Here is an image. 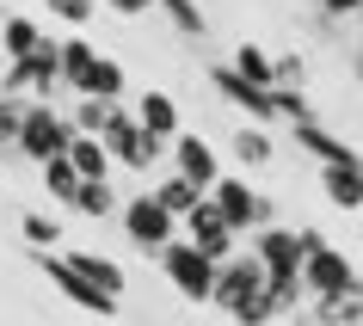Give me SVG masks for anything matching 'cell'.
<instances>
[{
	"instance_id": "6da1fadb",
	"label": "cell",
	"mask_w": 363,
	"mask_h": 326,
	"mask_svg": "<svg viewBox=\"0 0 363 326\" xmlns=\"http://www.w3.org/2000/svg\"><path fill=\"white\" fill-rule=\"evenodd\" d=\"M203 197L216 203V215H222L234 234H240V228H271V222H277V203H271V197H259L247 179H228V173H222Z\"/></svg>"
},
{
	"instance_id": "7a4b0ae2",
	"label": "cell",
	"mask_w": 363,
	"mask_h": 326,
	"mask_svg": "<svg viewBox=\"0 0 363 326\" xmlns=\"http://www.w3.org/2000/svg\"><path fill=\"white\" fill-rule=\"evenodd\" d=\"M68 142H74V123H68V117L56 111V105H25V117H19V142H13V148L19 154H31V160H56V154H68Z\"/></svg>"
},
{
	"instance_id": "3957f363",
	"label": "cell",
	"mask_w": 363,
	"mask_h": 326,
	"mask_svg": "<svg viewBox=\"0 0 363 326\" xmlns=\"http://www.w3.org/2000/svg\"><path fill=\"white\" fill-rule=\"evenodd\" d=\"M296 277H302V296L308 302H320V296H351V289H363V277H357V265L345 259L339 247H314L296 265Z\"/></svg>"
},
{
	"instance_id": "277c9868",
	"label": "cell",
	"mask_w": 363,
	"mask_h": 326,
	"mask_svg": "<svg viewBox=\"0 0 363 326\" xmlns=\"http://www.w3.org/2000/svg\"><path fill=\"white\" fill-rule=\"evenodd\" d=\"M160 271L172 277V289H179L185 302H210V289H216V259H203L191 240H167V247H160Z\"/></svg>"
},
{
	"instance_id": "5b68a950",
	"label": "cell",
	"mask_w": 363,
	"mask_h": 326,
	"mask_svg": "<svg viewBox=\"0 0 363 326\" xmlns=\"http://www.w3.org/2000/svg\"><path fill=\"white\" fill-rule=\"evenodd\" d=\"M62 86L56 74V38H43L31 56L6 62V80H0V99H19V93H43V105H50V93Z\"/></svg>"
},
{
	"instance_id": "8992f818",
	"label": "cell",
	"mask_w": 363,
	"mask_h": 326,
	"mask_svg": "<svg viewBox=\"0 0 363 326\" xmlns=\"http://www.w3.org/2000/svg\"><path fill=\"white\" fill-rule=\"evenodd\" d=\"M38 271L50 277V283H56V296H68V302H74V308H86V314H105V320H111L117 308H123L117 296H105L99 283H86V277H80V271L68 265L62 252H38Z\"/></svg>"
},
{
	"instance_id": "52a82bcc",
	"label": "cell",
	"mask_w": 363,
	"mask_h": 326,
	"mask_svg": "<svg viewBox=\"0 0 363 326\" xmlns=\"http://www.w3.org/2000/svg\"><path fill=\"white\" fill-rule=\"evenodd\" d=\"M99 148L111 154L117 167H130V173H148V167H154V154H148V142H142L135 111H117V105H111V117H105V130H99Z\"/></svg>"
},
{
	"instance_id": "ba28073f",
	"label": "cell",
	"mask_w": 363,
	"mask_h": 326,
	"mask_svg": "<svg viewBox=\"0 0 363 326\" xmlns=\"http://www.w3.org/2000/svg\"><path fill=\"white\" fill-rule=\"evenodd\" d=\"M172 228H179V222L154 203V191H142V197H130V203H123V234H130V247L160 252V247L172 240Z\"/></svg>"
},
{
	"instance_id": "9c48e42d",
	"label": "cell",
	"mask_w": 363,
	"mask_h": 326,
	"mask_svg": "<svg viewBox=\"0 0 363 326\" xmlns=\"http://www.w3.org/2000/svg\"><path fill=\"white\" fill-rule=\"evenodd\" d=\"M259 289H265V271H259V259H222V265H216V289H210V302L216 308H240V302H252V296H259Z\"/></svg>"
},
{
	"instance_id": "30bf717a",
	"label": "cell",
	"mask_w": 363,
	"mask_h": 326,
	"mask_svg": "<svg viewBox=\"0 0 363 326\" xmlns=\"http://www.w3.org/2000/svg\"><path fill=\"white\" fill-rule=\"evenodd\" d=\"M210 80H216V93L228 99V105H240V111H247L252 123H259V130H265V123H277V93H265V86L240 80V74L228 68V62H222V68H210Z\"/></svg>"
},
{
	"instance_id": "8fae6325",
	"label": "cell",
	"mask_w": 363,
	"mask_h": 326,
	"mask_svg": "<svg viewBox=\"0 0 363 326\" xmlns=\"http://www.w3.org/2000/svg\"><path fill=\"white\" fill-rule=\"evenodd\" d=\"M179 228H185V240H191V247L203 252V259H216V265H222V259H234V228L222 222V215H216V203H210V197H203V203H197V210L185 215Z\"/></svg>"
},
{
	"instance_id": "7c38bea8",
	"label": "cell",
	"mask_w": 363,
	"mask_h": 326,
	"mask_svg": "<svg viewBox=\"0 0 363 326\" xmlns=\"http://www.w3.org/2000/svg\"><path fill=\"white\" fill-rule=\"evenodd\" d=\"M135 123H142V142H148V154L160 160V154L172 148V135H179V105H172V93H142V105H135Z\"/></svg>"
},
{
	"instance_id": "4fadbf2b",
	"label": "cell",
	"mask_w": 363,
	"mask_h": 326,
	"mask_svg": "<svg viewBox=\"0 0 363 326\" xmlns=\"http://www.w3.org/2000/svg\"><path fill=\"white\" fill-rule=\"evenodd\" d=\"M172 160H179V179H191L197 191H210L216 179H222V160H216V148L203 142V135H191V130L172 135Z\"/></svg>"
},
{
	"instance_id": "5bb4252c",
	"label": "cell",
	"mask_w": 363,
	"mask_h": 326,
	"mask_svg": "<svg viewBox=\"0 0 363 326\" xmlns=\"http://www.w3.org/2000/svg\"><path fill=\"white\" fill-rule=\"evenodd\" d=\"M252 259H259V271H265V277H284V271L302 265V240H296V228H259Z\"/></svg>"
},
{
	"instance_id": "9a60e30c",
	"label": "cell",
	"mask_w": 363,
	"mask_h": 326,
	"mask_svg": "<svg viewBox=\"0 0 363 326\" xmlns=\"http://www.w3.org/2000/svg\"><path fill=\"white\" fill-rule=\"evenodd\" d=\"M296 148H308L314 154V160H320V167H357L363 154L351 148V142H345V135H333V130H320V123H314V117H308V123H296Z\"/></svg>"
},
{
	"instance_id": "2e32d148",
	"label": "cell",
	"mask_w": 363,
	"mask_h": 326,
	"mask_svg": "<svg viewBox=\"0 0 363 326\" xmlns=\"http://www.w3.org/2000/svg\"><path fill=\"white\" fill-rule=\"evenodd\" d=\"M320 191H326L333 210L357 215L363 210V160H357V167H320Z\"/></svg>"
},
{
	"instance_id": "e0dca14e",
	"label": "cell",
	"mask_w": 363,
	"mask_h": 326,
	"mask_svg": "<svg viewBox=\"0 0 363 326\" xmlns=\"http://www.w3.org/2000/svg\"><path fill=\"white\" fill-rule=\"evenodd\" d=\"M62 259H68L86 283H99L105 296H117V302H123V283H130V277H123V265H117V259H105V252H62Z\"/></svg>"
},
{
	"instance_id": "ac0fdd59",
	"label": "cell",
	"mask_w": 363,
	"mask_h": 326,
	"mask_svg": "<svg viewBox=\"0 0 363 326\" xmlns=\"http://www.w3.org/2000/svg\"><path fill=\"white\" fill-rule=\"evenodd\" d=\"M93 62H99V50H93L86 38H68V43H56V74H62V86L86 93V74H93Z\"/></svg>"
},
{
	"instance_id": "d6986e66",
	"label": "cell",
	"mask_w": 363,
	"mask_h": 326,
	"mask_svg": "<svg viewBox=\"0 0 363 326\" xmlns=\"http://www.w3.org/2000/svg\"><path fill=\"white\" fill-rule=\"evenodd\" d=\"M154 203H160V210H167L172 222H185V215H191L197 203H203V191H197L191 179H179V173H172V179H160V185H154Z\"/></svg>"
},
{
	"instance_id": "ffe728a7",
	"label": "cell",
	"mask_w": 363,
	"mask_h": 326,
	"mask_svg": "<svg viewBox=\"0 0 363 326\" xmlns=\"http://www.w3.org/2000/svg\"><path fill=\"white\" fill-rule=\"evenodd\" d=\"M68 167H74L80 179H111V154L99 148V135H74V142H68Z\"/></svg>"
},
{
	"instance_id": "44dd1931",
	"label": "cell",
	"mask_w": 363,
	"mask_h": 326,
	"mask_svg": "<svg viewBox=\"0 0 363 326\" xmlns=\"http://www.w3.org/2000/svg\"><path fill=\"white\" fill-rule=\"evenodd\" d=\"M43 38H50V31H43L38 19L13 13V19H6V31H0V50H6V62H19V56H31V50H38Z\"/></svg>"
},
{
	"instance_id": "7402d4cb",
	"label": "cell",
	"mask_w": 363,
	"mask_h": 326,
	"mask_svg": "<svg viewBox=\"0 0 363 326\" xmlns=\"http://www.w3.org/2000/svg\"><path fill=\"white\" fill-rule=\"evenodd\" d=\"M314 320L320 326H363V289H351V296H320L314 302Z\"/></svg>"
},
{
	"instance_id": "603a6c76",
	"label": "cell",
	"mask_w": 363,
	"mask_h": 326,
	"mask_svg": "<svg viewBox=\"0 0 363 326\" xmlns=\"http://www.w3.org/2000/svg\"><path fill=\"white\" fill-rule=\"evenodd\" d=\"M228 68H234V74H240V80H252V86H265V93H271V86H277V68H271V56H265V50H259V43H240V50H234V62H228Z\"/></svg>"
},
{
	"instance_id": "cb8c5ba5",
	"label": "cell",
	"mask_w": 363,
	"mask_h": 326,
	"mask_svg": "<svg viewBox=\"0 0 363 326\" xmlns=\"http://www.w3.org/2000/svg\"><path fill=\"white\" fill-rule=\"evenodd\" d=\"M43 191L56 197L62 210H74V191H80V173L68 167V154H56V160H43Z\"/></svg>"
},
{
	"instance_id": "d4e9b609",
	"label": "cell",
	"mask_w": 363,
	"mask_h": 326,
	"mask_svg": "<svg viewBox=\"0 0 363 326\" xmlns=\"http://www.w3.org/2000/svg\"><path fill=\"white\" fill-rule=\"evenodd\" d=\"M74 210H80V215H117V191H111V179H80Z\"/></svg>"
},
{
	"instance_id": "484cf974",
	"label": "cell",
	"mask_w": 363,
	"mask_h": 326,
	"mask_svg": "<svg viewBox=\"0 0 363 326\" xmlns=\"http://www.w3.org/2000/svg\"><path fill=\"white\" fill-rule=\"evenodd\" d=\"M234 160H240V167H265V160H271V135L252 130V123H247V130H234Z\"/></svg>"
},
{
	"instance_id": "4316f807",
	"label": "cell",
	"mask_w": 363,
	"mask_h": 326,
	"mask_svg": "<svg viewBox=\"0 0 363 326\" xmlns=\"http://www.w3.org/2000/svg\"><path fill=\"white\" fill-rule=\"evenodd\" d=\"M19 234H25V247H31V252H56L62 247V228L50 222V215H19Z\"/></svg>"
},
{
	"instance_id": "83f0119b",
	"label": "cell",
	"mask_w": 363,
	"mask_h": 326,
	"mask_svg": "<svg viewBox=\"0 0 363 326\" xmlns=\"http://www.w3.org/2000/svg\"><path fill=\"white\" fill-rule=\"evenodd\" d=\"M154 6L172 19V31H185V38H203V13H197V0H154Z\"/></svg>"
},
{
	"instance_id": "f1b7e54d",
	"label": "cell",
	"mask_w": 363,
	"mask_h": 326,
	"mask_svg": "<svg viewBox=\"0 0 363 326\" xmlns=\"http://www.w3.org/2000/svg\"><path fill=\"white\" fill-rule=\"evenodd\" d=\"M105 117H111V105H105V99H80L68 123H74V135H99V130H105Z\"/></svg>"
},
{
	"instance_id": "f546056e",
	"label": "cell",
	"mask_w": 363,
	"mask_h": 326,
	"mask_svg": "<svg viewBox=\"0 0 363 326\" xmlns=\"http://www.w3.org/2000/svg\"><path fill=\"white\" fill-rule=\"evenodd\" d=\"M265 320H277V302H271L265 289H259L252 302H240V308H234V326H265Z\"/></svg>"
},
{
	"instance_id": "4dcf8cb0",
	"label": "cell",
	"mask_w": 363,
	"mask_h": 326,
	"mask_svg": "<svg viewBox=\"0 0 363 326\" xmlns=\"http://www.w3.org/2000/svg\"><path fill=\"white\" fill-rule=\"evenodd\" d=\"M19 117H25V105H19V99H0V154L19 142Z\"/></svg>"
},
{
	"instance_id": "1f68e13d",
	"label": "cell",
	"mask_w": 363,
	"mask_h": 326,
	"mask_svg": "<svg viewBox=\"0 0 363 326\" xmlns=\"http://www.w3.org/2000/svg\"><path fill=\"white\" fill-rule=\"evenodd\" d=\"M271 68H277V86H296V93H302V80H308L302 56H271Z\"/></svg>"
},
{
	"instance_id": "d6a6232c",
	"label": "cell",
	"mask_w": 363,
	"mask_h": 326,
	"mask_svg": "<svg viewBox=\"0 0 363 326\" xmlns=\"http://www.w3.org/2000/svg\"><path fill=\"white\" fill-rule=\"evenodd\" d=\"M43 6H50L56 19H68V25H86V19H93V0H43Z\"/></svg>"
},
{
	"instance_id": "836d02e7",
	"label": "cell",
	"mask_w": 363,
	"mask_h": 326,
	"mask_svg": "<svg viewBox=\"0 0 363 326\" xmlns=\"http://www.w3.org/2000/svg\"><path fill=\"white\" fill-rule=\"evenodd\" d=\"M326 19H351V13H363V0H320Z\"/></svg>"
},
{
	"instance_id": "e575fe53",
	"label": "cell",
	"mask_w": 363,
	"mask_h": 326,
	"mask_svg": "<svg viewBox=\"0 0 363 326\" xmlns=\"http://www.w3.org/2000/svg\"><path fill=\"white\" fill-rule=\"evenodd\" d=\"M105 6H111V13H123V19H135V13H148L154 0H105Z\"/></svg>"
}]
</instances>
